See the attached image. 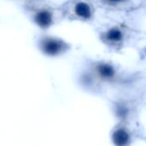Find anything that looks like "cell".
<instances>
[{"label": "cell", "instance_id": "cell-1", "mask_svg": "<svg viewBox=\"0 0 146 146\" xmlns=\"http://www.w3.org/2000/svg\"><path fill=\"white\" fill-rule=\"evenodd\" d=\"M21 6L27 18L41 31L47 32L63 20L60 5L50 0H28Z\"/></svg>", "mask_w": 146, "mask_h": 146}, {"label": "cell", "instance_id": "cell-2", "mask_svg": "<svg viewBox=\"0 0 146 146\" xmlns=\"http://www.w3.org/2000/svg\"><path fill=\"white\" fill-rule=\"evenodd\" d=\"M34 43L37 49L48 57H59L67 54L70 49V44L64 39L42 31L34 37Z\"/></svg>", "mask_w": 146, "mask_h": 146}, {"label": "cell", "instance_id": "cell-3", "mask_svg": "<svg viewBox=\"0 0 146 146\" xmlns=\"http://www.w3.org/2000/svg\"><path fill=\"white\" fill-rule=\"evenodd\" d=\"M63 20L91 21L93 17V8L87 0H68L60 4Z\"/></svg>", "mask_w": 146, "mask_h": 146}, {"label": "cell", "instance_id": "cell-4", "mask_svg": "<svg viewBox=\"0 0 146 146\" xmlns=\"http://www.w3.org/2000/svg\"><path fill=\"white\" fill-rule=\"evenodd\" d=\"M93 70L96 75L104 80H112L115 75V70L114 67L107 62H98L94 64Z\"/></svg>", "mask_w": 146, "mask_h": 146}, {"label": "cell", "instance_id": "cell-5", "mask_svg": "<svg viewBox=\"0 0 146 146\" xmlns=\"http://www.w3.org/2000/svg\"><path fill=\"white\" fill-rule=\"evenodd\" d=\"M103 38L109 44H117L123 39V33L118 27H112L103 34Z\"/></svg>", "mask_w": 146, "mask_h": 146}, {"label": "cell", "instance_id": "cell-6", "mask_svg": "<svg viewBox=\"0 0 146 146\" xmlns=\"http://www.w3.org/2000/svg\"><path fill=\"white\" fill-rule=\"evenodd\" d=\"M113 140L117 146H127L129 141L128 133L124 129H117L113 134Z\"/></svg>", "mask_w": 146, "mask_h": 146}, {"label": "cell", "instance_id": "cell-7", "mask_svg": "<svg viewBox=\"0 0 146 146\" xmlns=\"http://www.w3.org/2000/svg\"><path fill=\"white\" fill-rule=\"evenodd\" d=\"M13 1L17 2V3H19L21 5V4H23L24 3H26V2H27V1H28V0H13Z\"/></svg>", "mask_w": 146, "mask_h": 146}, {"label": "cell", "instance_id": "cell-8", "mask_svg": "<svg viewBox=\"0 0 146 146\" xmlns=\"http://www.w3.org/2000/svg\"><path fill=\"white\" fill-rule=\"evenodd\" d=\"M109 2H113V3H119V2H122V1H125V0H107Z\"/></svg>", "mask_w": 146, "mask_h": 146}]
</instances>
